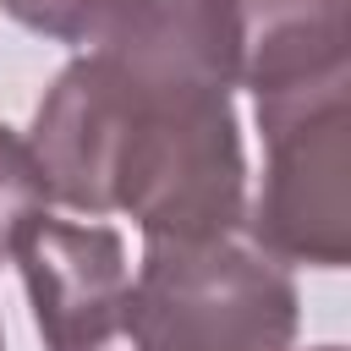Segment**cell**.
Segmentation results:
<instances>
[{
    "instance_id": "obj_1",
    "label": "cell",
    "mask_w": 351,
    "mask_h": 351,
    "mask_svg": "<svg viewBox=\"0 0 351 351\" xmlns=\"http://www.w3.org/2000/svg\"><path fill=\"white\" fill-rule=\"evenodd\" d=\"M230 88V0H148L44 93L27 137L44 192L88 219L132 214L143 241L236 236L247 165Z\"/></svg>"
},
{
    "instance_id": "obj_2",
    "label": "cell",
    "mask_w": 351,
    "mask_h": 351,
    "mask_svg": "<svg viewBox=\"0 0 351 351\" xmlns=\"http://www.w3.org/2000/svg\"><path fill=\"white\" fill-rule=\"evenodd\" d=\"M296 318L285 263L252 241H143L121 335L132 351H285Z\"/></svg>"
},
{
    "instance_id": "obj_3",
    "label": "cell",
    "mask_w": 351,
    "mask_h": 351,
    "mask_svg": "<svg viewBox=\"0 0 351 351\" xmlns=\"http://www.w3.org/2000/svg\"><path fill=\"white\" fill-rule=\"evenodd\" d=\"M351 77L258 99L263 186L247 236L274 263L340 269L351 258Z\"/></svg>"
},
{
    "instance_id": "obj_4",
    "label": "cell",
    "mask_w": 351,
    "mask_h": 351,
    "mask_svg": "<svg viewBox=\"0 0 351 351\" xmlns=\"http://www.w3.org/2000/svg\"><path fill=\"white\" fill-rule=\"evenodd\" d=\"M11 263L22 269L33 324L44 351H115L126 346V241L99 219H60L49 208L27 214L11 236Z\"/></svg>"
},
{
    "instance_id": "obj_5",
    "label": "cell",
    "mask_w": 351,
    "mask_h": 351,
    "mask_svg": "<svg viewBox=\"0 0 351 351\" xmlns=\"http://www.w3.org/2000/svg\"><path fill=\"white\" fill-rule=\"evenodd\" d=\"M236 82L252 99L318 88L346 71V0H230Z\"/></svg>"
},
{
    "instance_id": "obj_6",
    "label": "cell",
    "mask_w": 351,
    "mask_h": 351,
    "mask_svg": "<svg viewBox=\"0 0 351 351\" xmlns=\"http://www.w3.org/2000/svg\"><path fill=\"white\" fill-rule=\"evenodd\" d=\"M143 5L148 0H0V11L27 33H44L55 44H88V49L110 38L121 22H132Z\"/></svg>"
},
{
    "instance_id": "obj_7",
    "label": "cell",
    "mask_w": 351,
    "mask_h": 351,
    "mask_svg": "<svg viewBox=\"0 0 351 351\" xmlns=\"http://www.w3.org/2000/svg\"><path fill=\"white\" fill-rule=\"evenodd\" d=\"M44 170L27 148V137H16L11 126H0V263L11 258V236L27 214L44 208Z\"/></svg>"
},
{
    "instance_id": "obj_8",
    "label": "cell",
    "mask_w": 351,
    "mask_h": 351,
    "mask_svg": "<svg viewBox=\"0 0 351 351\" xmlns=\"http://www.w3.org/2000/svg\"><path fill=\"white\" fill-rule=\"evenodd\" d=\"M313 351H346V346H313Z\"/></svg>"
},
{
    "instance_id": "obj_9",
    "label": "cell",
    "mask_w": 351,
    "mask_h": 351,
    "mask_svg": "<svg viewBox=\"0 0 351 351\" xmlns=\"http://www.w3.org/2000/svg\"><path fill=\"white\" fill-rule=\"evenodd\" d=\"M115 351H132V346H115Z\"/></svg>"
},
{
    "instance_id": "obj_10",
    "label": "cell",
    "mask_w": 351,
    "mask_h": 351,
    "mask_svg": "<svg viewBox=\"0 0 351 351\" xmlns=\"http://www.w3.org/2000/svg\"><path fill=\"white\" fill-rule=\"evenodd\" d=\"M0 351H5V335H0Z\"/></svg>"
}]
</instances>
